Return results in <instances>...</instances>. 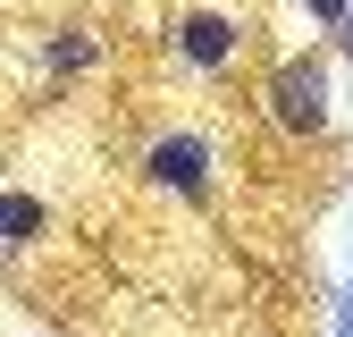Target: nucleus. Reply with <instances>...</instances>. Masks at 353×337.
Wrapping results in <instances>:
<instances>
[{
    "mask_svg": "<svg viewBox=\"0 0 353 337\" xmlns=\"http://www.w3.org/2000/svg\"><path fill=\"white\" fill-rule=\"evenodd\" d=\"M336 34H345V42H353V17H345V26H336Z\"/></svg>",
    "mask_w": 353,
    "mask_h": 337,
    "instance_id": "nucleus-8",
    "label": "nucleus"
},
{
    "mask_svg": "<svg viewBox=\"0 0 353 337\" xmlns=\"http://www.w3.org/2000/svg\"><path fill=\"white\" fill-rule=\"evenodd\" d=\"M244 17H228V9H176L168 17V51L185 59V68H202V76H228L236 59H244Z\"/></svg>",
    "mask_w": 353,
    "mask_h": 337,
    "instance_id": "nucleus-3",
    "label": "nucleus"
},
{
    "mask_svg": "<svg viewBox=\"0 0 353 337\" xmlns=\"http://www.w3.org/2000/svg\"><path fill=\"white\" fill-rule=\"evenodd\" d=\"M42 228H51V202H42V194H26V186H0V244H34Z\"/></svg>",
    "mask_w": 353,
    "mask_h": 337,
    "instance_id": "nucleus-5",
    "label": "nucleus"
},
{
    "mask_svg": "<svg viewBox=\"0 0 353 337\" xmlns=\"http://www.w3.org/2000/svg\"><path fill=\"white\" fill-rule=\"evenodd\" d=\"M303 9H312V26H345V17H353V0H303Z\"/></svg>",
    "mask_w": 353,
    "mask_h": 337,
    "instance_id": "nucleus-6",
    "label": "nucleus"
},
{
    "mask_svg": "<svg viewBox=\"0 0 353 337\" xmlns=\"http://www.w3.org/2000/svg\"><path fill=\"white\" fill-rule=\"evenodd\" d=\"M210 144L194 135V126H168V135L143 144V186L152 194H176V202H210Z\"/></svg>",
    "mask_w": 353,
    "mask_h": 337,
    "instance_id": "nucleus-2",
    "label": "nucleus"
},
{
    "mask_svg": "<svg viewBox=\"0 0 353 337\" xmlns=\"http://www.w3.org/2000/svg\"><path fill=\"white\" fill-rule=\"evenodd\" d=\"M336 337H353V287H336Z\"/></svg>",
    "mask_w": 353,
    "mask_h": 337,
    "instance_id": "nucleus-7",
    "label": "nucleus"
},
{
    "mask_svg": "<svg viewBox=\"0 0 353 337\" xmlns=\"http://www.w3.org/2000/svg\"><path fill=\"white\" fill-rule=\"evenodd\" d=\"M34 68H42V76H84V68H101V34H84V26L42 34V42H34Z\"/></svg>",
    "mask_w": 353,
    "mask_h": 337,
    "instance_id": "nucleus-4",
    "label": "nucleus"
},
{
    "mask_svg": "<svg viewBox=\"0 0 353 337\" xmlns=\"http://www.w3.org/2000/svg\"><path fill=\"white\" fill-rule=\"evenodd\" d=\"M261 110H270L278 135H328V59L320 51H294L270 68V84H261Z\"/></svg>",
    "mask_w": 353,
    "mask_h": 337,
    "instance_id": "nucleus-1",
    "label": "nucleus"
}]
</instances>
